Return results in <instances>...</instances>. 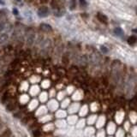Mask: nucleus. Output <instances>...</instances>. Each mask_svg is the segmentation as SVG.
<instances>
[{"label":"nucleus","mask_w":137,"mask_h":137,"mask_svg":"<svg viewBox=\"0 0 137 137\" xmlns=\"http://www.w3.org/2000/svg\"><path fill=\"white\" fill-rule=\"evenodd\" d=\"M35 39H36L35 33L33 30H30L26 35V44H27V46H32L34 44Z\"/></svg>","instance_id":"nucleus-1"},{"label":"nucleus","mask_w":137,"mask_h":137,"mask_svg":"<svg viewBox=\"0 0 137 137\" xmlns=\"http://www.w3.org/2000/svg\"><path fill=\"white\" fill-rule=\"evenodd\" d=\"M50 13L51 12H50V10L48 7L41 6V7H40L37 14H38V16H40V17H47V16L50 15Z\"/></svg>","instance_id":"nucleus-2"},{"label":"nucleus","mask_w":137,"mask_h":137,"mask_svg":"<svg viewBox=\"0 0 137 137\" xmlns=\"http://www.w3.org/2000/svg\"><path fill=\"white\" fill-rule=\"evenodd\" d=\"M40 28L41 31L45 33H51L52 32V27H51V25L47 23H41L40 25Z\"/></svg>","instance_id":"nucleus-3"},{"label":"nucleus","mask_w":137,"mask_h":137,"mask_svg":"<svg viewBox=\"0 0 137 137\" xmlns=\"http://www.w3.org/2000/svg\"><path fill=\"white\" fill-rule=\"evenodd\" d=\"M65 13H66L65 9H64V6H62V7H59V8L56 9V10H54L53 14H54V16H57V17H60V16H64Z\"/></svg>","instance_id":"nucleus-4"},{"label":"nucleus","mask_w":137,"mask_h":137,"mask_svg":"<svg viewBox=\"0 0 137 137\" xmlns=\"http://www.w3.org/2000/svg\"><path fill=\"white\" fill-rule=\"evenodd\" d=\"M50 4H51V7L53 10H56V9L59 8V7L63 6L62 0H51Z\"/></svg>","instance_id":"nucleus-5"},{"label":"nucleus","mask_w":137,"mask_h":137,"mask_svg":"<svg viewBox=\"0 0 137 137\" xmlns=\"http://www.w3.org/2000/svg\"><path fill=\"white\" fill-rule=\"evenodd\" d=\"M97 19L99 20L100 23H105V24H106L107 22H108V18H107V16H105V15L102 14V13H98L97 14Z\"/></svg>","instance_id":"nucleus-6"},{"label":"nucleus","mask_w":137,"mask_h":137,"mask_svg":"<svg viewBox=\"0 0 137 137\" xmlns=\"http://www.w3.org/2000/svg\"><path fill=\"white\" fill-rule=\"evenodd\" d=\"M9 40V34L7 33H2L0 34V45L5 44Z\"/></svg>","instance_id":"nucleus-7"},{"label":"nucleus","mask_w":137,"mask_h":137,"mask_svg":"<svg viewBox=\"0 0 137 137\" xmlns=\"http://www.w3.org/2000/svg\"><path fill=\"white\" fill-rule=\"evenodd\" d=\"M136 41H137V38H136V35H131V36H129V39H128V43H129L130 46L136 45Z\"/></svg>","instance_id":"nucleus-8"},{"label":"nucleus","mask_w":137,"mask_h":137,"mask_svg":"<svg viewBox=\"0 0 137 137\" xmlns=\"http://www.w3.org/2000/svg\"><path fill=\"white\" fill-rule=\"evenodd\" d=\"M114 34L116 35V36H119V37H122L124 35V33H123V29L121 27H116L114 29Z\"/></svg>","instance_id":"nucleus-9"},{"label":"nucleus","mask_w":137,"mask_h":137,"mask_svg":"<svg viewBox=\"0 0 137 137\" xmlns=\"http://www.w3.org/2000/svg\"><path fill=\"white\" fill-rule=\"evenodd\" d=\"M69 9L71 10H74L76 9V6H77V1L76 0H69Z\"/></svg>","instance_id":"nucleus-10"},{"label":"nucleus","mask_w":137,"mask_h":137,"mask_svg":"<svg viewBox=\"0 0 137 137\" xmlns=\"http://www.w3.org/2000/svg\"><path fill=\"white\" fill-rule=\"evenodd\" d=\"M5 24H6V23H5L4 20H0V31L3 30V28L5 27Z\"/></svg>","instance_id":"nucleus-11"},{"label":"nucleus","mask_w":137,"mask_h":137,"mask_svg":"<svg viewBox=\"0 0 137 137\" xmlns=\"http://www.w3.org/2000/svg\"><path fill=\"white\" fill-rule=\"evenodd\" d=\"M79 3H80L81 7H82V8L87 7V5H88V3H87L86 0H79Z\"/></svg>","instance_id":"nucleus-12"},{"label":"nucleus","mask_w":137,"mask_h":137,"mask_svg":"<svg viewBox=\"0 0 137 137\" xmlns=\"http://www.w3.org/2000/svg\"><path fill=\"white\" fill-rule=\"evenodd\" d=\"M100 49H101V51H102L103 53H108V51H109L108 48H107L106 46H101Z\"/></svg>","instance_id":"nucleus-13"},{"label":"nucleus","mask_w":137,"mask_h":137,"mask_svg":"<svg viewBox=\"0 0 137 137\" xmlns=\"http://www.w3.org/2000/svg\"><path fill=\"white\" fill-rule=\"evenodd\" d=\"M63 61H64V64H68V57H66V56H64V57H63Z\"/></svg>","instance_id":"nucleus-14"},{"label":"nucleus","mask_w":137,"mask_h":137,"mask_svg":"<svg viewBox=\"0 0 137 137\" xmlns=\"http://www.w3.org/2000/svg\"><path fill=\"white\" fill-rule=\"evenodd\" d=\"M13 14H14V15H16V16H17V15L19 14V12H18V10H16V8H14V9H13Z\"/></svg>","instance_id":"nucleus-15"},{"label":"nucleus","mask_w":137,"mask_h":137,"mask_svg":"<svg viewBox=\"0 0 137 137\" xmlns=\"http://www.w3.org/2000/svg\"><path fill=\"white\" fill-rule=\"evenodd\" d=\"M40 3H47L48 2H49V0H40Z\"/></svg>","instance_id":"nucleus-16"},{"label":"nucleus","mask_w":137,"mask_h":137,"mask_svg":"<svg viewBox=\"0 0 137 137\" xmlns=\"http://www.w3.org/2000/svg\"><path fill=\"white\" fill-rule=\"evenodd\" d=\"M0 4H2V5H4V4H5L4 1H3V0H0Z\"/></svg>","instance_id":"nucleus-17"},{"label":"nucleus","mask_w":137,"mask_h":137,"mask_svg":"<svg viewBox=\"0 0 137 137\" xmlns=\"http://www.w3.org/2000/svg\"><path fill=\"white\" fill-rule=\"evenodd\" d=\"M2 16H3V11H1V12H0V20H1Z\"/></svg>","instance_id":"nucleus-18"},{"label":"nucleus","mask_w":137,"mask_h":137,"mask_svg":"<svg viewBox=\"0 0 137 137\" xmlns=\"http://www.w3.org/2000/svg\"><path fill=\"white\" fill-rule=\"evenodd\" d=\"M16 1H17V2H21L22 0H16Z\"/></svg>","instance_id":"nucleus-19"},{"label":"nucleus","mask_w":137,"mask_h":137,"mask_svg":"<svg viewBox=\"0 0 137 137\" xmlns=\"http://www.w3.org/2000/svg\"><path fill=\"white\" fill-rule=\"evenodd\" d=\"M2 82V78H0V83Z\"/></svg>","instance_id":"nucleus-20"},{"label":"nucleus","mask_w":137,"mask_h":137,"mask_svg":"<svg viewBox=\"0 0 137 137\" xmlns=\"http://www.w3.org/2000/svg\"><path fill=\"white\" fill-rule=\"evenodd\" d=\"M29 1H30V2H34V0H29Z\"/></svg>","instance_id":"nucleus-21"}]
</instances>
